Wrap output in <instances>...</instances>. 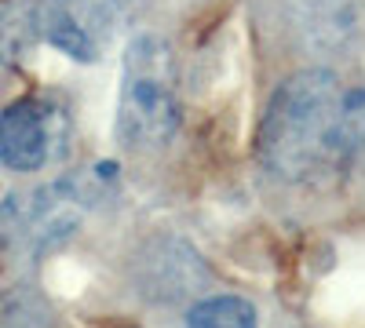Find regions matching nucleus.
<instances>
[{
    "mask_svg": "<svg viewBox=\"0 0 365 328\" xmlns=\"http://www.w3.org/2000/svg\"><path fill=\"white\" fill-rule=\"evenodd\" d=\"M41 41V0H0V58L19 63Z\"/></svg>",
    "mask_w": 365,
    "mask_h": 328,
    "instance_id": "6",
    "label": "nucleus"
},
{
    "mask_svg": "<svg viewBox=\"0 0 365 328\" xmlns=\"http://www.w3.org/2000/svg\"><path fill=\"white\" fill-rule=\"evenodd\" d=\"M179 132V88L175 55L165 37L139 33L125 48L120 66L117 135L128 150H161Z\"/></svg>",
    "mask_w": 365,
    "mask_h": 328,
    "instance_id": "2",
    "label": "nucleus"
},
{
    "mask_svg": "<svg viewBox=\"0 0 365 328\" xmlns=\"http://www.w3.org/2000/svg\"><path fill=\"white\" fill-rule=\"evenodd\" d=\"M336 142H340V164L365 171V88H354L340 99Z\"/></svg>",
    "mask_w": 365,
    "mask_h": 328,
    "instance_id": "8",
    "label": "nucleus"
},
{
    "mask_svg": "<svg viewBox=\"0 0 365 328\" xmlns=\"http://www.w3.org/2000/svg\"><path fill=\"white\" fill-rule=\"evenodd\" d=\"M0 328H58V317L37 288H11L0 300Z\"/></svg>",
    "mask_w": 365,
    "mask_h": 328,
    "instance_id": "9",
    "label": "nucleus"
},
{
    "mask_svg": "<svg viewBox=\"0 0 365 328\" xmlns=\"http://www.w3.org/2000/svg\"><path fill=\"white\" fill-rule=\"evenodd\" d=\"M91 204V179L63 175L29 194H15L0 204V245L15 255H41L77 230Z\"/></svg>",
    "mask_w": 365,
    "mask_h": 328,
    "instance_id": "3",
    "label": "nucleus"
},
{
    "mask_svg": "<svg viewBox=\"0 0 365 328\" xmlns=\"http://www.w3.org/2000/svg\"><path fill=\"white\" fill-rule=\"evenodd\" d=\"M66 139V113L55 99L26 95L0 113V164L11 171H37L58 157Z\"/></svg>",
    "mask_w": 365,
    "mask_h": 328,
    "instance_id": "5",
    "label": "nucleus"
},
{
    "mask_svg": "<svg viewBox=\"0 0 365 328\" xmlns=\"http://www.w3.org/2000/svg\"><path fill=\"white\" fill-rule=\"evenodd\" d=\"M146 0H41V41L77 63L103 58L139 22Z\"/></svg>",
    "mask_w": 365,
    "mask_h": 328,
    "instance_id": "4",
    "label": "nucleus"
},
{
    "mask_svg": "<svg viewBox=\"0 0 365 328\" xmlns=\"http://www.w3.org/2000/svg\"><path fill=\"white\" fill-rule=\"evenodd\" d=\"M340 84L329 70H299L278 84L259 121L256 150L270 175L311 183L340 164Z\"/></svg>",
    "mask_w": 365,
    "mask_h": 328,
    "instance_id": "1",
    "label": "nucleus"
},
{
    "mask_svg": "<svg viewBox=\"0 0 365 328\" xmlns=\"http://www.w3.org/2000/svg\"><path fill=\"white\" fill-rule=\"evenodd\" d=\"M187 328H256V307L241 295H212L190 307Z\"/></svg>",
    "mask_w": 365,
    "mask_h": 328,
    "instance_id": "7",
    "label": "nucleus"
}]
</instances>
